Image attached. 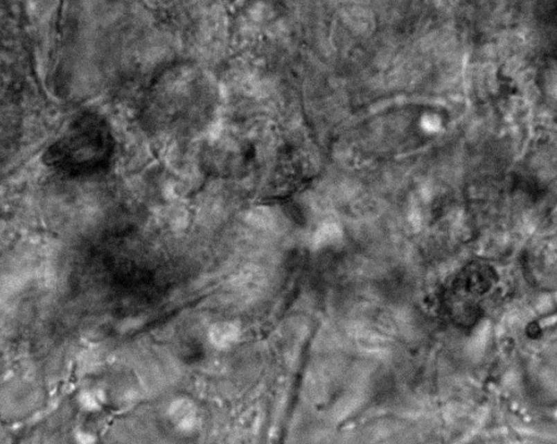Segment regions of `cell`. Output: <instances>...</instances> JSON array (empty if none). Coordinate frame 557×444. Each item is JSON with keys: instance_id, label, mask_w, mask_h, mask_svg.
Masks as SVG:
<instances>
[{"instance_id": "6da1fadb", "label": "cell", "mask_w": 557, "mask_h": 444, "mask_svg": "<svg viewBox=\"0 0 557 444\" xmlns=\"http://www.w3.org/2000/svg\"><path fill=\"white\" fill-rule=\"evenodd\" d=\"M495 274L488 265L472 263L459 274L452 293V316L456 323L470 325L477 319L479 299L484 297L495 283Z\"/></svg>"}, {"instance_id": "7a4b0ae2", "label": "cell", "mask_w": 557, "mask_h": 444, "mask_svg": "<svg viewBox=\"0 0 557 444\" xmlns=\"http://www.w3.org/2000/svg\"><path fill=\"white\" fill-rule=\"evenodd\" d=\"M169 416L179 429L190 432L196 424V407L188 400H177L170 405Z\"/></svg>"}, {"instance_id": "3957f363", "label": "cell", "mask_w": 557, "mask_h": 444, "mask_svg": "<svg viewBox=\"0 0 557 444\" xmlns=\"http://www.w3.org/2000/svg\"><path fill=\"white\" fill-rule=\"evenodd\" d=\"M240 328L233 323H217L209 329V340L217 348H229L240 339Z\"/></svg>"}, {"instance_id": "277c9868", "label": "cell", "mask_w": 557, "mask_h": 444, "mask_svg": "<svg viewBox=\"0 0 557 444\" xmlns=\"http://www.w3.org/2000/svg\"><path fill=\"white\" fill-rule=\"evenodd\" d=\"M249 224L258 228H268L274 224V217L266 209H255L247 217Z\"/></svg>"}]
</instances>
